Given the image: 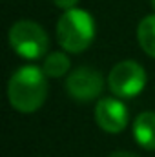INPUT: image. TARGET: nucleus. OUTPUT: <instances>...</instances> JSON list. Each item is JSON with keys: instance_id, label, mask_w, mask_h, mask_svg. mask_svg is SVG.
Segmentation results:
<instances>
[{"instance_id": "1", "label": "nucleus", "mask_w": 155, "mask_h": 157, "mask_svg": "<svg viewBox=\"0 0 155 157\" xmlns=\"http://www.w3.org/2000/svg\"><path fill=\"white\" fill-rule=\"evenodd\" d=\"M47 75L39 66L28 64L18 68L7 82L9 104L20 113L37 112L47 95Z\"/></svg>"}, {"instance_id": "2", "label": "nucleus", "mask_w": 155, "mask_h": 157, "mask_svg": "<svg viewBox=\"0 0 155 157\" xmlns=\"http://www.w3.org/2000/svg\"><path fill=\"white\" fill-rule=\"evenodd\" d=\"M57 40L68 53L86 51L95 39V20L84 9H68L57 22Z\"/></svg>"}, {"instance_id": "3", "label": "nucleus", "mask_w": 155, "mask_h": 157, "mask_svg": "<svg viewBox=\"0 0 155 157\" xmlns=\"http://www.w3.org/2000/svg\"><path fill=\"white\" fill-rule=\"evenodd\" d=\"M7 39H9L11 49L26 60H37L40 57H44L49 46L46 29L33 20L15 22L9 28Z\"/></svg>"}, {"instance_id": "4", "label": "nucleus", "mask_w": 155, "mask_h": 157, "mask_svg": "<svg viewBox=\"0 0 155 157\" xmlns=\"http://www.w3.org/2000/svg\"><path fill=\"white\" fill-rule=\"evenodd\" d=\"M146 80V71L137 60H120L108 75V88L119 99H131L144 90Z\"/></svg>"}, {"instance_id": "5", "label": "nucleus", "mask_w": 155, "mask_h": 157, "mask_svg": "<svg viewBox=\"0 0 155 157\" xmlns=\"http://www.w3.org/2000/svg\"><path fill=\"white\" fill-rule=\"evenodd\" d=\"M102 88L104 78L91 66H78L66 78V91L77 102H89L99 99Z\"/></svg>"}, {"instance_id": "6", "label": "nucleus", "mask_w": 155, "mask_h": 157, "mask_svg": "<svg viewBox=\"0 0 155 157\" xmlns=\"http://www.w3.org/2000/svg\"><path fill=\"white\" fill-rule=\"evenodd\" d=\"M95 121L106 133H120L130 122L128 108L119 97H102L95 104Z\"/></svg>"}, {"instance_id": "7", "label": "nucleus", "mask_w": 155, "mask_h": 157, "mask_svg": "<svg viewBox=\"0 0 155 157\" xmlns=\"http://www.w3.org/2000/svg\"><path fill=\"white\" fill-rule=\"evenodd\" d=\"M133 137L144 150H155V112H142L133 121Z\"/></svg>"}, {"instance_id": "8", "label": "nucleus", "mask_w": 155, "mask_h": 157, "mask_svg": "<svg viewBox=\"0 0 155 157\" xmlns=\"http://www.w3.org/2000/svg\"><path fill=\"white\" fill-rule=\"evenodd\" d=\"M137 40L141 49L148 55L155 59V13L144 17L139 26H137Z\"/></svg>"}, {"instance_id": "9", "label": "nucleus", "mask_w": 155, "mask_h": 157, "mask_svg": "<svg viewBox=\"0 0 155 157\" xmlns=\"http://www.w3.org/2000/svg\"><path fill=\"white\" fill-rule=\"evenodd\" d=\"M70 68H71V60L64 51H53V53L46 55L44 64H42L44 73L51 78L64 77L70 71Z\"/></svg>"}, {"instance_id": "10", "label": "nucleus", "mask_w": 155, "mask_h": 157, "mask_svg": "<svg viewBox=\"0 0 155 157\" xmlns=\"http://www.w3.org/2000/svg\"><path fill=\"white\" fill-rule=\"evenodd\" d=\"M53 4H55L59 9H62V11H68V9L77 7L78 0H53Z\"/></svg>"}, {"instance_id": "11", "label": "nucleus", "mask_w": 155, "mask_h": 157, "mask_svg": "<svg viewBox=\"0 0 155 157\" xmlns=\"http://www.w3.org/2000/svg\"><path fill=\"white\" fill-rule=\"evenodd\" d=\"M110 157H139L137 154H131V152H113Z\"/></svg>"}, {"instance_id": "12", "label": "nucleus", "mask_w": 155, "mask_h": 157, "mask_svg": "<svg viewBox=\"0 0 155 157\" xmlns=\"http://www.w3.org/2000/svg\"><path fill=\"white\" fill-rule=\"evenodd\" d=\"M150 2H152V7L155 9V0H150Z\"/></svg>"}]
</instances>
